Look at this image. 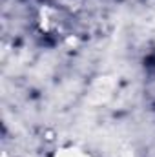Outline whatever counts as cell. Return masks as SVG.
Segmentation results:
<instances>
[{
	"instance_id": "obj_1",
	"label": "cell",
	"mask_w": 155,
	"mask_h": 157,
	"mask_svg": "<svg viewBox=\"0 0 155 157\" xmlns=\"http://www.w3.org/2000/svg\"><path fill=\"white\" fill-rule=\"evenodd\" d=\"M53 157H91L86 150L78 148V146H62L55 152Z\"/></svg>"
}]
</instances>
